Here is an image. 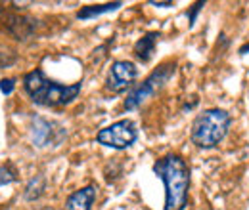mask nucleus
<instances>
[{"label":"nucleus","mask_w":249,"mask_h":210,"mask_svg":"<svg viewBox=\"0 0 249 210\" xmlns=\"http://www.w3.org/2000/svg\"><path fill=\"white\" fill-rule=\"evenodd\" d=\"M154 172L165 183V210H184L190 189V168L178 155H165L154 164Z\"/></svg>","instance_id":"1"},{"label":"nucleus","mask_w":249,"mask_h":210,"mask_svg":"<svg viewBox=\"0 0 249 210\" xmlns=\"http://www.w3.org/2000/svg\"><path fill=\"white\" fill-rule=\"evenodd\" d=\"M23 86L35 103L46 105V107H58V105L71 103L81 92V84H69V86L58 84L46 79L40 69H35L29 75H25Z\"/></svg>","instance_id":"2"},{"label":"nucleus","mask_w":249,"mask_h":210,"mask_svg":"<svg viewBox=\"0 0 249 210\" xmlns=\"http://www.w3.org/2000/svg\"><path fill=\"white\" fill-rule=\"evenodd\" d=\"M230 115L224 109H207L192 124V142L199 149H213L224 140L230 128Z\"/></svg>","instance_id":"3"},{"label":"nucleus","mask_w":249,"mask_h":210,"mask_svg":"<svg viewBox=\"0 0 249 210\" xmlns=\"http://www.w3.org/2000/svg\"><path fill=\"white\" fill-rule=\"evenodd\" d=\"M173 73H175V65H171V63L161 65V67H159L157 71H154L140 86L132 88V92H130V94L126 96V99H124V109L132 111V109L140 107V105H142L146 99H150L163 84H167V81L171 79Z\"/></svg>","instance_id":"4"},{"label":"nucleus","mask_w":249,"mask_h":210,"mask_svg":"<svg viewBox=\"0 0 249 210\" xmlns=\"http://www.w3.org/2000/svg\"><path fill=\"white\" fill-rule=\"evenodd\" d=\"M136 136H138V132H136L134 122L124 119V120H117L111 126L100 130L98 136H96V142L102 144V145H106V147L126 149V147H130L136 142Z\"/></svg>","instance_id":"5"},{"label":"nucleus","mask_w":249,"mask_h":210,"mask_svg":"<svg viewBox=\"0 0 249 210\" xmlns=\"http://www.w3.org/2000/svg\"><path fill=\"white\" fill-rule=\"evenodd\" d=\"M138 77V69L132 61H115L111 65V73L107 79V88L113 92L124 90Z\"/></svg>","instance_id":"6"},{"label":"nucleus","mask_w":249,"mask_h":210,"mask_svg":"<svg viewBox=\"0 0 249 210\" xmlns=\"http://www.w3.org/2000/svg\"><path fill=\"white\" fill-rule=\"evenodd\" d=\"M96 191L98 189L94 185H87V187L75 191L65 201V209L63 210H90L94 199H96Z\"/></svg>","instance_id":"7"},{"label":"nucleus","mask_w":249,"mask_h":210,"mask_svg":"<svg viewBox=\"0 0 249 210\" xmlns=\"http://www.w3.org/2000/svg\"><path fill=\"white\" fill-rule=\"evenodd\" d=\"M159 38V32H148L134 44V56L142 61L152 60V54L156 50V42Z\"/></svg>","instance_id":"8"},{"label":"nucleus","mask_w":249,"mask_h":210,"mask_svg":"<svg viewBox=\"0 0 249 210\" xmlns=\"http://www.w3.org/2000/svg\"><path fill=\"white\" fill-rule=\"evenodd\" d=\"M52 124L46 122L42 119L35 120V126H33V142L38 145V147H44L48 142H52Z\"/></svg>","instance_id":"9"},{"label":"nucleus","mask_w":249,"mask_h":210,"mask_svg":"<svg viewBox=\"0 0 249 210\" xmlns=\"http://www.w3.org/2000/svg\"><path fill=\"white\" fill-rule=\"evenodd\" d=\"M121 8V2H109V4H98V6H85L79 10L77 17L79 19H90V17H96L100 14H106V12H113Z\"/></svg>","instance_id":"10"},{"label":"nucleus","mask_w":249,"mask_h":210,"mask_svg":"<svg viewBox=\"0 0 249 210\" xmlns=\"http://www.w3.org/2000/svg\"><path fill=\"white\" fill-rule=\"evenodd\" d=\"M16 176H18V172H16V168L10 162L0 166V185H8V183L16 181Z\"/></svg>","instance_id":"11"},{"label":"nucleus","mask_w":249,"mask_h":210,"mask_svg":"<svg viewBox=\"0 0 249 210\" xmlns=\"http://www.w3.org/2000/svg\"><path fill=\"white\" fill-rule=\"evenodd\" d=\"M0 92L2 94H12L14 92V81L12 79H4V81H0Z\"/></svg>","instance_id":"12"},{"label":"nucleus","mask_w":249,"mask_h":210,"mask_svg":"<svg viewBox=\"0 0 249 210\" xmlns=\"http://www.w3.org/2000/svg\"><path fill=\"white\" fill-rule=\"evenodd\" d=\"M201 6H203V2H197V4L192 8V12H190V25L196 21V16H197V12L201 10Z\"/></svg>","instance_id":"13"},{"label":"nucleus","mask_w":249,"mask_h":210,"mask_svg":"<svg viewBox=\"0 0 249 210\" xmlns=\"http://www.w3.org/2000/svg\"><path fill=\"white\" fill-rule=\"evenodd\" d=\"M154 6H159V8H171L173 6V2H152Z\"/></svg>","instance_id":"14"},{"label":"nucleus","mask_w":249,"mask_h":210,"mask_svg":"<svg viewBox=\"0 0 249 210\" xmlns=\"http://www.w3.org/2000/svg\"><path fill=\"white\" fill-rule=\"evenodd\" d=\"M246 52H249V42L246 44V46H242V48H240V54H246Z\"/></svg>","instance_id":"15"}]
</instances>
